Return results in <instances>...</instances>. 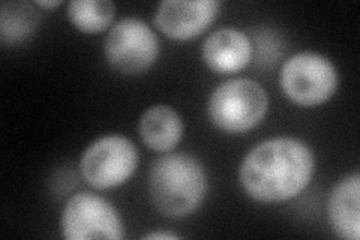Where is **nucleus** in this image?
<instances>
[{"label": "nucleus", "instance_id": "obj_15", "mask_svg": "<svg viewBox=\"0 0 360 240\" xmlns=\"http://www.w3.org/2000/svg\"><path fill=\"white\" fill-rule=\"evenodd\" d=\"M60 4H62L60 0H49V2H45V0H39V2H37V5L41 8H56Z\"/></svg>", "mask_w": 360, "mask_h": 240}, {"label": "nucleus", "instance_id": "obj_14", "mask_svg": "<svg viewBox=\"0 0 360 240\" xmlns=\"http://www.w3.org/2000/svg\"><path fill=\"white\" fill-rule=\"evenodd\" d=\"M143 239H146V240H176V239H179V236L173 234L170 232H153V233L146 234Z\"/></svg>", "mask_w": 360, "mask_h": 240}, {"label": "nucleus", "instance_id": "obj_10", "mask_svg": "<svg viewBox=\"0 0 360 240\" xmlns=\"http://www.w3.org/2000/svg\"><path fill=\"white\" fill-rule=\"evenodd\" d=\"M329 222L333 233L348 240L360 237V176L352 173L338 182L328 204Z\"/></svg>", "mask_w": 360, "mask_h": 240}, {"label": "nucleus", "instance_id": "obj_9", "mask_svg": "<svg viewBox=\"0 0 360 240\" xmlns=\"http://www.w3.org/2000/svg\"><path fill=\"white\" fill-rule=\"evenodd\" d=\"M201 56L213 72L234 74L251 62L252 42L245 32L224 27L213 32L202 42Z\"/></svg>", "mask_w": 360, "mask_h": 240}, {"label": "nucleus", "instance_id": "obj_4", "mask_svg": "<svg viewBox=\"0 0 360 240\" xmlns=\"http://www.w3.org/2000/svg\"><path fill=\"white\" fill-rule=\"evenodd\" d=\"M285 96L302 107H317L328 102L338 87V72L323 54L302 51L284 63L279 75Z\"/></svg>", "mask_w": 360, "mask_h": 240}, {"label": "nucleus", "instance_id": "obj_3", "mask_svg": "<svg viewBox=\"0 0 360 240\" xmlns=\"http://www.w3.org/2000/svg\"><path fill=\"white\" fill-rule=\"evenodd\" d=\"M267 107L269 98L260 84L250 78H234L213 90L207 113L219 131L245 134L263 122Z\"/></svg>", "mask_w": 360, "mask_h": 240}, {"label": "nucleus", "instance_id": "obj_6", "mask_svg": "<svg viewBox=\"0 0 360 240\" xmlns=\"http://www.w3.org/2000/svg\"><path fill=\"white\" fill-rule=\"evenodd\" d=\"M139 165V151L123 135H105L95 140L82 155L80 171L95 189H111L125 184Z\"/></svg>", "mask_w": 360, "mask_h": 240}, {"label": "nucleus", "instance_id": "obj_7", "mask_svg": "<svg viewBox=\"0 0 360 240\" xmlns=\"http://www.w3.org/2000/svg\"><path fill=\"white\" fill-rule=\"evenodd\" d=\"M62 233L68 240H119L125 236L115 206L94 192H78L66 201Z\"/></svg>", "mask_w": 360, "mask_h": 240}, {"label": "nucleus", "instance_id": "obj_12", "mask_svg": "<svg viewBox=\"0 0 360 240\" xmlns=\"http://www.w3.org/2000/svg\"><path fill=\"white\" fill-rule=\"evenodd\" d=\"M39 14L29 2H4L0 8V41L4 45H17L35 33Z\"/></svg>", "mask_w": 360, "mask_h": 240}, {"label": "nucleus", "instance_id": "obj_5", "mask_svg": "<svg viewBox=\"0 0 360 240\" xmlns=\"http://www.w3.org/2000/svg\"><path fill=\"white\" fill-rule=\"evenodd\" d=\"M104 56L112 70L139 75L149 70L160 56V39L140 18L117 21L104 39Z\"/></svg>", "mask_w": 360, "mask_h": 240}, {"label": "nucleus", "instance_id": "obj_11", "mask_svg": "<svg viewBox=\"0 0 360 240\" xmlns=\"http://www.w3.org/2000/svg\"><path fill=\"white\" fill-rule=\"evenodd\" d=\"M143 143L155 152H170L182 140L184 122L168 106H153L143 113L139 123Z\"/></svg>", "mask_w": 360, "mask_h": 240}, {"label": "nucleus", "instance_id": "obj_13", "mask_svg": "<svg viewBox=\"0 0 360 240\" xmlns=\"http://www.w3.org/2000/svg\"><path fill=\"white\" fill-rule=\"evenodd\" d=\"M68 18L84 33H99L115 20L116 6L111 0H72L68 5Z\"/></svg>", "mask_w": 360, "mask_h": 240}, {"label": "nucleus", "instance_id": "obj_2", "mask_svg": "<svg viewBox=\"0 0 360 240\" xmlns=\"http://www.w3.org/2000/svg\"><path fill=\"white\" fill-rule=\"evenodd\" d=\"M149 197L155 209L179 220L194 213L207 192V175L198 159L184 152L167 153L150 165Z\"/></svg>", "mask_w": 360, "mask_h": 240}, {"label": "nucleus", "instance_id": "obj_1", "mask_svg": "<svg viewBox=\"0 0 360 240\" xmlns=\"http://www.w3.org/2000/svg\"><path fill=\"white\" fill-rule=\"evenodd\" d=\"M315 158L307 143L292 137L270 139L254 147L240 165L245 192L260 203H281L297 197L314 175Z\"/></svg>", "mask_w": 360, "mask_h": 240}, {"label": "nucleus", "instance_id": "obj_8", "mask_svg": "<svg viewBox=\"0 0 360 240\" xmlns=\"http://www.w3.org/2000/svg\"><path fill=\"white\" fill-rule=\"evenodd\" d=\"M221 4L215 0H164L155 14V25L174 41L194 39L218 15Z\"/></svg>", "mask_w": 360, "mask_h": 240}]
</instances>
